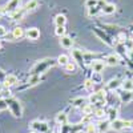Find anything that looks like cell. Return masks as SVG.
Wrapping results in <instances>:
<instances>
[{
  "mask_svg": "<svg viewBox=\"0 0 133 133\" xmlns=\"http://www.w3.org/2000/svg\"><path fill=\"white\" fill-rule=\"evenodd\" d=\"M55 64H57L56 60H53V59H41L39 61H36V64L32 66V69L29 72V76H36V75H43V73H45L51 66H53Z\"/></svg>",
  "mask_w": 133,
  "mask_h": 133,
  "instance_id": "cell-1",
  "label": "cell"
},
{
  "mask_svg": "<svg viewBox=\"0 0 133 133\" xmlns=\"http://www.w3.org/2000/svg\"><path fill=\"white\" fill-rule=\"evenodd\" d=\"M5 100V104H7V108L11 112V115H14V117L16 118H20L23 116V107H21L20 101L14 97H8V98H4Z\"/></svg>",
  "mask_w": 133,
  "mask_h": 133,
  "instance_id": "cell-2",
  "label": "cell"
},
{
  "mask_svg": "<svg viewBox=\"0 0 133 133\" xmlns=\"http://www.w3.org/2000/svg\"><path fill=\"white\" fill-rule=\"evenodd\" d=\"M88 101L92 105L96 104H105V92L104 91H97L95 93H92L89 97H88Z\"/></svg>",
  "mask_w": 133,
  "mask_h": 133,
  "instance_id": "cell-3",
  "label": "cell"
},
{
  "mask_svg": "<svg viewBox=\"0 0 133 133\" xmlns=\"http://www.w3.org/2000/svg\"><path fill=\"white\" fill-rule=\"evenodd\" d=\"M31 128L36 133H47L48 129H49L48 124L44 123V121H40V120H33L31 123Z\"/></svg>",
  "mask_w": 133,
  "mask_h": 133,
  "instance_id": "cell-4",
  "label": "cell"
},
{
  "mask_svg": "<svg viewBox=\"0 0 133 133\" xmlns=\"http://www.w3.org/2000/svg\"><path fill=\"white\" fill-rule=\"evenodd\" d=\"M41 75H36V76H29V80L24 84V85H21V87H19L17 89L19 91H23V89H27V88H32V87H35V85H37L40 81H41Z\"/></svg>",
  "mask_w": 133,
  "mask_h": 133,
  "instance_id": "cell-5",
  "label": "cell"
},
{
  "mask_svg": "<svg viewBox=\"0 0 133 133\" xmlns=\"http://www.w3.org/2000/svg\"><path fill=\"white\" fill-rule=\"evenodd\" d=\"M20 8V0H9L4 7V14L7 15H12L14 12Z\"/></svg>",
  "mask_w": 133,
  "mask_h": 133,
  "instance_id": "cell-6",
  "label": "cell"
},
{
  "mask_svg": "<svg viewBox=\"0 0 133 133\" xmlns=\"http://www.w3.org/2000/svg\"><path fill=\"white\" fill-rule=\"evenodd\" d=\"M129 127H130V121L120 120V118H117V120H115V121L110 123V128H112L113 130H116V132H120V130H123L124 128H129Z\"/></svg>",
  "mask_w": 133,
  "mask_h": 133,
  "instance_id": "cell-7",
  "label": "cell"
},
{
  "mask_svg": "<svg viewBox=\"0 0 133 133\" xmlns=\"http://www.w3.org/2000/svg\"><path fill=\"white\" fill-rule=\"evenodd\" d=\"M93 32L96 33L100 39H101V41H104L105 44H108V45H110V47H115V45H116V44L112 41V39H110V36L107 35L105 31H100L98 28H93Z\"/></svg>",
  "mask_w": 133,
  "mask_h": 133,
  "instance_id": "cell-8",
  "label": "cell"
},
{
  "mask_svg": "<svg viewBox=\"0 0 133 133\" xmlns=\"http://www.w3.org/2000/svg\"><path fill=\"white\" fill-rule=\"evenodd\" d=\"M72 57H73V60L76 61L77 65L85 66V60H84V56H83V52L80 49H72Z\"/></svg>",
  "mask_w": 133,
  "mask_h": 133,
  "instance_id": "cell-9",
  "label": "cell"
},
{
  "mask_svg": "<svg viewBox=\"0 0 133 133\" xmlns=\"http://www.w3.org/2000/svg\"><path fill=\"white\" fill-rule=\"evenodd\" d=\"M17 83H19L17 76H15V75H12V73H9V75L5 76V79H4V81H3V85H4L5 88H11V87L16 85Z\"/></svg>",
  "mask_w": 133,
  "mask_h": 133,
  "instance_id": "cell-10",
  "label": "cell"
},
{
  "mask_svg": "<svg viewBox=\"0 0 133 133\" xmlns=\"http://www.w3.org/2000/svg\"><path fill=\"white\" fill-rule=\"evenodd\" d=\"M25 14H27V9L25 8H19L16 12H14L12 15H9V19L12 20V21H19V20H21V19L25 16Z\"/></svg>",
  "mask_w": 133,
  "mask_h": 133,
  "instance_id": "cell-11",
  "label": "cell"
},
{
  "mask_svg": "<svg viewBox=\"0 0 133 133\" xmlns=\"http://www.w3.org/2000/svg\"><path fill=\"white\" fill-rule=\"evenodd\" d=\"M92 69H93V72H97V73H101L103 71H104V68H105V61L104 60H95L92 64Z\"/></svg>",
  "mask_w": 133,
  "mask_h": 133,
  "instance_id": "cell-12",
  "label": "cell"
},
{
  "mask_svg": "<svg viewBox=\"0 0 133 133\" xmlns=\"http://www.w3.org/2000/svg\"><path fill=\"white\" fill-rule=\"evenodd\" d=\"M96 127H97L98 133H104V132L110 129V121L109 120H101L98 124H96Z\"/></svg>",
  "mask_w": 133,
  "mask_h": 133,
  "instance_id": "cell-13",
  "label": "cell"
},
{
  "mask_svg": "<svg viewBox=\"0 0 133 133\" xmlns=\"http://www.w3.org/2000/svg\"><path fill=\"white\" fill-rule=\"evenodd\" d=\"M25 36L29 39V40H37L40 37V31L37 28H29L27 32H25Z\"/></svg>",
  "mask_w": 133,
  "mask_h": 133,
  "instance_id": "cell-14",
  "label": "cell"
},
{
  "mask_svg": "<svg viewBox=\"0 0 133 133\" xmlns=\"http://www.w3.org/2000/svg\"><path fill=\"white\" fill-rule=\"evenodd\" d=\"M105 64L107 65H110V66H115V65H117L118 63H120V59H118V56L117 55H108V56L105 57Z\"/></svg>",
  "mask_w": 133,
  "mask_h": 133,
  "instance_id": "cell-15",
  "label": "cell"
},
{
  "mask_svg": "<svg viewBox=\"0 0 133 133\" xmlns=\"http://www.w3.org/2000/svg\"><path fill=\"white\" fill-rule=\"evenodd\" d=\"M120 100H121V103H130L132 100H133V92H129V91H123L120 93Z\"/></svg>",
  "mask_w": 133,
  "mask_h": 133,
  "instance_id": "cell-16",
  "label": "cell"
},
{
  "mask_svg": "<svg viewBox=\"0 0 133 133\" xmlns=\"http://www.w3.org/2000/svg\"><path fill=\"white\" fill-rule=\"evenodd\" d=\"M56 123L59 124V125H66L68 124V115H66L65 112H60V113H57L56 115Z\"/></svg>",
  "mask_w": 133,
  "mask_h": 133,
  "instance_id": "cell-17",
  "label": "cell"
},
{
  "mask_svg": "<svg viewBox=\"0 0 133 133\" xmlns=\"http://www.w3.org/2000/svg\"><path fill=\"white\" fill-rule=\"evenodd\" d=\"M60 45H61L63 48L69 49V48H72V45H73V40H72L69 36H63V37H60Z\"/></svg>",
  "mask_w": 133,
  "mask_h": 133,
  "instance_id": "cell-18",
  "label": "cell"
},
{
  "mask_svg": "<svg viewBox=\"0 0 133 133\" xmlns=\"http://www.w3.org/2000/svg\"><path fill=\"white\" fill-rule=\"evenodd\" d=\"M24 36H25V32H24V29L21 28V27H15L12 29V37L14 39L20 40V39H23Z\"/></svg>",
  "mask_w": 133,
  "mask_h": 133,
  "instance_id": "cell-19",
  "label": "cell"
},
{
  "mask_svg": "<svg viewBox=\"0 0 133 133\" xmlns=\"http://www.w3.org/2000/svg\"><path fill=\"white\" fill-rule=\"evenodd\" d=\"M101 12L105 14V15H112V14L116 12V5H115L113 3H107V4L103 7Z\"/></svg>",
  "mask_w": 133,
  "mask_h": 133,
  "instance_id": "cell-20",
  "label": "cell"
},
{
  "mask_svg": "<svg viewBox=\"0 0 133 133\" xmlns=\"http://www.w3.org/2000/svg\"><path fill=\"white\" fill-rule=\"evenodd\" d=\"M121 84H123V83L120 81V79H113V80H110V81L107 84V88H108L109 91H115V89H117Z\"/></svg>",
  "mask_w": 133,
  "mask_h": 133,
  "instance_id": "cell-21",
  "label": "cell"
},
{
  "mask_svg": "<svg viewBox=\"0 0 133 133\" xmlns=\"http://www.w3.org/2000/svg\"><path fill=\"white\" fill-rule=\"evenodd\" d=\"M39 7V2L37 0H29V2L25 4V9H27V12H31V11H35L36 8Z\"/></svg>",
  "mask_w": 133,
  "mask_h": 133,
  "instance_id": "cell-22",
  "label": "cell"
},
{
  "mask_svg": "<svg viewBox=\"0 0 133 133\" xmlns=\"http://www.w3.org/2000/svg\"><path fill=\"white\" fill-rule=\"evenodd\" d=\"M65 23H66V17L64 15H57L55 17V24H56V27H65Z\"/></svg>",
  "mask_w": 133,
  "mask_h": 133,
  "instance_id": "cell-23",
  "label": "cell"
},
{
  "mask_svg": "<svg viewBox=\"0 0 133 133\" xmlns=\"http://www.w3.org/2000/svg\"><path fill=\"white\" fill-rule=\"evenodd\" d=\"M56 61H57V64H59V65L65 66L66 64L69 63V56H68V55H60V56L56 59Z\"/></svg>",
  "mask_w": 133,
  "mask_h": 133,
  "instance_id": "cell-24",
  "label": "cell"
},
{
  "mask_svg": "<svg viewBox=\"0 0 133 133\" xmlns=\"http://www.w3.org/2000/svg\"><path fill=\"white\" fill-rule=\"evenodd\" d=\"M83 113L84 115H93L95 113V105L92 104H87L83 107Z\"/></svg>",
  "mask_w": 133,
  "mask_h": 133,
  "instance_id": "cell-25",
  "label": "cell"
},
{
  "mask_svg": "<svg viewBox=\"0 0 133 133\" xmlns=\"http://www.w3.org/2000/svg\"><path fill=\"white\" fill-rule=\"evenodd\" d=\"M100 12H101V8L100 7H93V8H88V16L89 17H93V16H97Z\"/></svg>",
  "mask_w": 133,
  "mask_h": 133,
  "instance_id": "cell-26",
  "label": "cell"
},
{
  "mask_svg": "<svg viewBox=\"0 0 133 133\" xmlns=\"http://www.w3.org/2000/svg\"><path fill=\"white\" fill-rule=\"evenodd\" d=\"M108 118H109L110 123H112V121H115V120H117V109H116V108H110V109H109Z\"/></svg>",
  "mask_w": 133,
  "mask_h": 133,
  "instance_id": "cell-27",
  "label": "cell"
},
{
  "mask_svg": "<svg viewBox=\"0 0 133 133\" xmlns=\"http://www.w3.org/2000/svg\"><path fill=\"white\" fill-rule=\"evenodd\" d=\"M123 88H124V91H129V92H133V81L132 80H125L123 81Z\"/></svg>",
  "mask_w": 133,
  "mask_h": 133,
  "instance_id": "cell-28",
  "label": "cell"
},
{
  "mask_svg": "<svg viewBox=\"0 0 133 133\" xmlns=\"http://www.w3.org/2000/svg\"><path fill=\"white\" fill-rule=\"evenodd\" d=\"M65 71L68 72V73H75L76 72V63H73V61H69L68 64H66L65 66Z\"/></svg>",
  "mask_w": 133,
  "mask_h": 133,
  "instance_id": "cell-29",
  "label": "cell"
},
{
  "mask_svg": "<svg viewBox=\"0 0 133 133\" xmlns=\"http://www.w3.org/2000/svg\"><path fill=\"white\" fill-rule=\"evenodd\" d=\"M85 101H87V100H85L84 97H77V98H75V100H73L72 103H73V105H75V107H81V108H83L84 105H87V104H85Z\"/></svg>",
  "mask_w": 133,
  "mask_h": 133,
  "instance_id": "cell-30",
  "label": "cell"
},
{
  "mask_svg": "<svg viewBox=\"0 0 133 133\" xmlns=\"http://www.w3.org/2000/svg\"><path fill=\"white\" fill-rule=\"evenodd\" d=\"M85 133H97V127H96V124H93V123L87 124V127H85Z\"/></svg>",
  "mask_w": 133,
  "mask_h": 133,
  "instance_id": "cell-31",
  "label": "cell"
},
{
  "mask_svg": "<svg viewBox=\"0 0 133 133\" xmlns=\"http://www.w3.org/2000/svg\"><path fill=\"white\" fill-rule=\"evenodd\" d=\"M95 84H100L103 81V79H101V73H97V72H93V75H92V79H91Z\"/></svg>",
  "mask_w": 133,
  "mask_h": 133,
  "instance_id": "cell-32",
  "label": "cell"
},
{
  "mask_svg": "<svg viewBox=\"0 0 133 133\" xmlns=\"http://www.w3.org/2000/svg\"><path fill=\"white\" fill-rule=\"evenodd\" d=\"M85 7L88 8H93V7H98V0H85Z\"/></svg>",
  "mask_w": 133,
  "mask_h": 133,
  "instance_id": "cell-33",
  "label": "cell"
},
{
  "mask_svg": "<svg viewBox=\"0 0 133 133\" xmlns=\"http://www.w3.org/2000/svg\"><path fill=\"white\" fill-rule=\"evenodd\" d=\"M93 87H95V83H93L91 79L85 80V83H84V89H87V91H92V89H93Z\"/></svg>",
  "mask_w": 133,
  "mask_h": 133,
  "instance_id": "cell-34",
  "label": "cell"
},
{
  "mask_svg": "<svg viewBox=\"0 0 133 133\" xmlns=\"http://www.w3.org/2000/svg\"><path fill=\"white\" fill-rule=\"evenodd\" d=\"M65 32H66L65 27H56V29H55V33H56L57 36H60V37L65 36Z\"/></svg>",
  "mask_w": 133,
  "mask_h": 133,
  "instance_id": "cell-35",
  "label": "cell"
},
{
  "mask_svg": "<svg viewBox=\"0 0 133 133\" xmlns=\"http://www.w3.org/2000/svg\"><path fill=\"white\" fill-rule=\"evenodd\" d=\"M95 116L98 117V118H103V117L105 116V110H104L103 108H97V109H95Z\"/></svg>",
  "mask_w": 133,
  "mask_h": 133,
  "instance_id": "cell-36",
  "label": "cell"
},
{
  "mask_svg": "<svg viewBox=\"0 0 133 133\" xmlns=\"http://www.w3.org/2000/svg\"><path fill=\"white\" fill-rule=\"evenodd\" d=\"M4 36H7V29L3 25H0V37H4Z\"/></svg>",
  "mask_w": 133,
  "mask_h": 133,
  "instance_id": "cell-37",
  "label": "cell"
},
{
  "mask_svg": "<svg viewBox=\"0 0 133 133\" xmlns=\"http://www.w3.org/2000/svg\"><path fill=\"white\" fill-rule=\"evenodd\" d=\"M5 108H7L5 100H4V98H2V100H0V110H3V109H5Z\"/></svg>",
  "mask_w": 133,
  "mask_h": 133,
  "instance_id": "cell-38",
  "label": "cell"
},
{
  "mask_svg": "<svg viewBox=\"0 0 133 133\" xmlns=\"http://www.w3.org/2000/svg\"><path fill=\"white\" fill-rule=\"evenodd\" d=\"M128 57L130 59V61H133V49L132 51H128Z\"/></svg>",
  "mask_w": 133,
  "mask_h": 133,
  "instance_id": "cell-39",
  "label": "cell"
},
{
  "mask_svg": "<svg viewBox=\"0 0 133 133\" xmlns=\"http://www.w3.org/2000/svg\"><path fill=\"white\" fill-rule=\"evenodd\" d=\"M4 12V7H0V15H2Z\"/></svg>",
  "mask_w": 133,
  "mask_h": 133,
  "instance_id": "cell-40",
  "label": "cell"
},
{
  "mask_svg": "<svg viewBox=\"0 0 133 133\" xmlns=\"http://www.w3.org/2000/svg\"><path fill=\"white\" fill-rule=\"evenodd\" d=\"M130 127L133 128V121H130Z\"/></svg>",
  "mask_w": 133,
  "mask_h": 133,
  "instance_id": "cell-41",
  "label": "cell"
},
{
  "mask_svg": "<svg viewBox=\"0 0 133 133\" xmlns=\"http://www.w3.org/2000/svg\"><path fill=\"white\" fill-rule=\"evenodd\" d=\"M2 47H3V45H2V41H0V49H2Z\"/></svg>",
  "mask_w": 133,
  "mask_h": 133,
  "instance_id": "cell-42",
  "label": "cell"
}]
</instances>
